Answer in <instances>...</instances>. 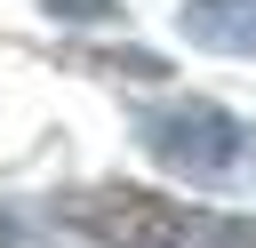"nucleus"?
<instances>
[{
	"label": "nucleus",
	"mask_w": 256,
	"mask_h": 248,
	"mask_svg": "<svg viewBox=\"0 0 256 248\" xmlns=\"http://www.w3.org/2000/svg\"><path fill=\"white\" fill-rule=\"evenodd\" d=\"M128 136L152 168L200 184V192H248L256 184V120H240L216 96H160L128 112Z\"/></svg>",
	"instance_id": "f257e3e1"
},
{
	"label": "nucleus",
	"mask_w": 256,
	"mask_h": 248,
	"mask_svg": "<svg viewBox=\"0 0 256 248\" xmlns=\"http://www.w3.org/2000/svg\"><path fill=\"white\" fill-rule=\"evenodd\" d=\"M56 224H72L88 248H200V208H176L160 192L136 184H96V192H56L48 200Z\"/></svg>",
	"instance_id": "f03ea898"
},
{
	"label": "nucleus",
	"mask_w": 256,
	"mask_h": 248,
	"mask_svg": "<svg viewBox=\"0 0 256 248\" xmlns=\"http://www.w3.org/2000/svg\"><path fill=\"white\" fill-rule=\"evenodd\" d=\"M72 64L96 80H144V88L168 80V56H152V48H72Z\"/></svg>",
	"instance_id": "20e7f679"
},
{
	"label": "nucleus",
	"mask_w": 256,
	"mask_h": 248,
	"mask_svg": "<svg viewBox=\"0 0 256 248\" xmlns=\"http://www.w3.org/2000/svg\"><path fill=\"white\" fill-rule=\"evenodd\" d=\"M176 32L208 56H256V0H176Z\"/></svg>",
	"instance_id": "7ed1b4c3"
},
{
	"label": "nucleus",
	"mask_w": 256,
	"mask_h": 248,
	"mask_svg": "<svg viewBox=\"0 0 256 248\" xmlns=\"http://www.w3.org/2000/svg\"><path fill=\"white\" fill-rule=\"evenodd\" d=\"M48 24H72V32H104V24H128L120 0H32Z\"/></svg>",
	"instance_id": "39448f33"
},
{
	"label": "nucleus",
	"mask_w": 256,
	"mask_h": 248,
	"mask_svg": "<svg viewBox=\"0 0 256 248\" xmlns=\"http://www.w3.org/2000/svg\"><path fill=\"white\" fill-rule=\"evenodd\" d=\"M0 248H32V240H24V224H16L8 208H0Z\"/></svg>",
	"instance_id": "423d86ee"
}]
</instances>
